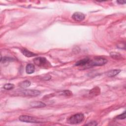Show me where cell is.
<instances>
[{"instance_id":"obj_5","label":"cell","mask_w":126,"mask_h":126,"mask_svg":"<svg viewBox=\"0 0 126 126\" xmlns=\"http://www.w3.org/2000/svg\"><path fill=\"white\" fill-rule=\"evenodd\" d=\"M85 15L80 12H76L74 13L72 16V19L78 22L83 20L85 19Z\"/></svg>"},{"instance_id":"obj_3","label":"cell","mask_w":126,"mask_h":126,"mask_svg":"<svg viewBox=\"0 0 126 126\" xmlns=\"http://www.w3.org/2000/svg\"><path fill=\"white\" fill-rule=\"evenodd\" d=\"M20 121L26 123H42L39 121L37 118H35L33 117L27 115H22L20 116L19 118Z\"/></svg>"},{"instance_id":"obj_11","label":"cell","mask_w":126,"mask_h":126,"mask_svg":"<svg viewBox=\"0 0 126 126\" xmlns=\"http://www.w3.org/2000/svg\"><path fill=\"white\" fill-rule=\"evenodd\" d=\"M120 72H121V70H119V69L111 70L110 71H108L106 73V75L107 76H108L109 77H114V76L117 75Z\"/></svg>"},{"instance_id":"obj_13","label":"cell","mask_w":126,"mask_h":126,"mask_svg":"<svg viewBox=\"0 0 126 126\" xmlns=\"http://www.w3.org/2000/svg\"><path fill=\"white\" fill-rule=\"evenodd\" d=\"M110 56L114 59H120L122 58V56L120 54L118 53H116V52H111L110 54Z\"/></svg>"},{"instance_id":"obj_14","label":"cell","mask_w":126,"mask_h":126,"mask_svg":"<svg viewBox=\"0 0 126 126\" xmlns=\"http://www.w3.org/2000/svg\"><path fill=\"white\" fill-rule=\"evenodd\" d=\"M14 88V85L12 84H6L3 86V88L6 90H10Z\"/></svg>"},{"instance_id":"obj_17","label":"cell","mask_w":126,"mask_h":126,"mask_svg":"<svg viewBox=\"0 0 126 126\" xmlns=\"http://www.w3.org/2000/svg\"><path fill=\"white\" fill-rule=\"evenodd\" d=\"M97 125V124L96 122H91L90 123L86 124V125H89V126H96Z\"/></svg>"},{"instance_id":"obj_6","label":"cell","mask_w":126,"mask_h":126,"mask_svg":"<svg viewBox=\"0 0 126 126\" xmlns=\"http://www.w3.org/2000/svg\"><path fill=\"white\" fill-rule=\"evenodd\" d=\"M33 63L37 65L41 66L45 64L47 62L46 59L44 57H37L33 59Z\"/></svg>"},{"instance_id":"obj_16","label":"cell","mask_w":126,"mask_h":126,"mask_svg":"<svg viewBox=\"0 0 126 126\" xmlns=\"http://www.w3.org/2000/svg\"><path fill=\"white\" fill-rule=\"evenodd\" d=\"M116 118L118 119H120V120L125 119L126 118V112H124L123 114L117 116L116 117Z\"/></svg>"},{"instance_id":"obj_18","label":"cell","mask_w":126,"mask_h":126,"mask_svg":"<svg viewBox=\"0 0 126 126\" xmlns=\"http://www.w3.org/2000/svg\"><path fill=\"white\" fill-rule=\"evenodd\" d=\"M117 2L120 4H124L126 3V1L125 0H117Z\"/></svg>"},{"instance_id":"obj_12","label":"cell","mask_w":126,"mask_h":126,"mask_svg":"<svg viewBox=\"0 0 126 126\" xmlns=\"http://www.w3.org/2000/svg\"><path fill=\"white\" fill-rule=\"evenodd\" d=\"M31 83L30 81H29V80H25V81L20 82L19 84V86L21 88L25 89V88H26L29 87L31 85Z\"/></svg>"},{"instance_id":"obj_1","label":"cell","mask_w":126,"mask_h":126,"mask_svg":"<svg viewBox=\"0 0 126 126\" xmlns=\"http://www.w3.org/2000/svg\"><path fill=\"white\" fill-rule=\"evenodd\" d=\"M107 62V60L102 57L95 58L94 59L90 60L87 65L89 67L101 66L105 64Z\"/></svg>"},{"instance_id":"obj_10","label":"cell","mask_w":126,"mask_h":126,"mask_svg":"<svg viewBox=\"0 0 126 126\" xmlns=\"http://www.w3.org/2000/svg\"><path fill=\"white\" fill-rule=\"evenodd\" d=\"M21 52L22 54L27 57H34L35 56H36V54L35 53H33L26 49H23L21 50Z\"/></svg>"},{"instance_id":"obj_8","label":"cell","mask_w":126,"mask_h":126,"mask_svg":"<svg viewBox=\"0 0 126 126\" xmlns=\"http://www.w3.org/2000/svg\"><path fill=\"white\" fill-rule=\"evenodd\" d=\"M90 59L88 58H86L82 60H79V61H78L75 64V66H85L86 65H87L88 64V63H89V62L90 61Z\"/></svg>"},{"instance_id":"obj_2","label":"cell","mask_w":126,"mask_h":126,"mask_svg":"<svg viewBox=\"0 0 126 126\" xmlns=\"http://www.w3.org/2000/svg\"><path fill=\"white\" fill-rule=\"evenodd\" d=\"M84 119V115L82 113H77L74 114L69 118L67 120V123L71 125L77 124L81 123Z\"/></svg>"},{"instance_id":"obj_15","label":"cell","mask_w":126,"mask_h":126,"mask_svg":"<svg viewBox=\"0 0 126 126\" xmlns=\"http://www.w3.org/2000/svg\"><path fill=\"white\" fill-rule=\"evenodd\" d=\"M13 61H14V59L9 57H3V58L1 57V59H0V62L4 63L7 62H11Z\"/></svg>"},{"instance_id":"obj_7","label":"cell","mask_w":126,"mask_h":126,"mask_svg":"<svg viewBox=\"0 0 126 126\" xmlns=\"http://www.w3.org/2000/svg\"><path fill=\"white\" fill-rule=\"evenodd\" d=\"M30 105L32 108H41L45 107L46 106V104L41 101H35L31 102Z\"/></svg>"},{"instance_id":"obj_4","label":"cell","mask_w":126,"mask_h":126,"mask_svg":"<svg viewBox=\"0 0 126 126\" xmlns=\"http://www.w3.org/2000/svg\"><path fill=\"white\" fill-rule=\"evenodd\" d=\"M22 93L24 95L30 96H36L41 94L40 91L34 90H24L22 91Z\"/></svg>"},{"instance_id":"obj_9","label":"cell","mask_w":126,"mask_h":126,"mask_svg":"<svg viewBox=\"0 0 126 126\" xmlns=\"http://www.w3.org/2000/svg\"><path fill=\"white\" fill-rule=\"evenodd\" d=\"M34 70H35V67L33 64L32 63H29L27 65L26 67V71L27 73L29 74L33 73L34 71Z\"/></svg>"}]
</instances>
